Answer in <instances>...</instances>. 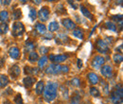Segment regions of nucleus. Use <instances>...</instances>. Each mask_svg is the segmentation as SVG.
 I'll return each instance as SVG.
<instances>
[{
	"label": "nucleus",
	"instance_id": "24",
	"mask_svg": "<svg viewBox=\"0 0 123 104\" xmlns=\"http://www.w3.org/2000/svg\"><path fill=\"white\" fill-rule=\"evenodd\" d=\"M73 34H74V36L75 37H77V38H79V39H83V32L81 31V30H80V29H77V30H75L74 31H73Z\"/></svg>",
	"mask_w": 123,
	"mask_h": 104
},
{
	"label": "nucleus",
	"instance_id": "45",
	"mask_svg": "<svg viewBox=\"0 0 123 104\" xmlns=\"http://www.w3.org/2000/svg\"><path fill=\"white\" fill-rule=\"evenodd\" d=\"M20 1H21V2H22V3H26V2H27V1H28V0H20Z\"/></svg>",
	"mask_w": 123,
	"mask_h": 104
},
{
	"label": "nucleus",
	"instance_id": "31",
	"mask_svg": "<svg viewBox=\"0 0 123 104\" xmlns=\"http://www.w3.org/2000/svg\"><path fill=\"white\" fill-rule=\"evenodd\" d=\"M22 17V12H21V11L18 9V10H15L14 12H13V19H20Z\"/></svg>",
	"mask_w": 123,
	"mask_h": 104
},
{
	"label": "nucleus",
	"instance_id": "22",
	"mask_svg": "<svg viewBox=\"0 0 123 104\" xmlns=\"http://www.w3.org/2000/svg\"><path fill=\"white\" fill-rule=\"evenodd\" d=\"M38 59H39L38 54H37L35 51H31V53H30V56H29L30 61H31V62H34V61H36Z\"/></svg>",
	"mask_w": 123,
	"mask_h": 104
},
{
	"label": "nucleus",
	"instance_id": "47",
	"mask_svg": "<svg viewBox=\"0 0 123 104\" xmlns=\"http://www.w3.org/2000/svg\"><path fill=\"white\" fill-rule=\"evenodd\" d=\"M78 1H80V0H78Z\"/></svg>",
	"mask_w": 123,
	"mask_h": 104
},
{
	"label": "nucleus",
	"instance_id": "39",
	"mask_svg": "<svg viewBox=\"0 0 123 104\" xmlns=\"http://www.w3.org/2000/svg\"><path fill=\"white\" fill-rule=\"evenodd\" d=\"M1 2H2V4L3 5H10V3H11V0H1Z\"/></svg>",
	"mask_w": 123,
	"mask_h": 104
},
{
	"label": "nucleus",
	"instance_id": "43",
	"mask_svg": "<svg viewBox=\"0 0 123 104\" xmlns=\"http://www.w3.org/2000/svg\"><path fill=\"white\" fill-rule=\"evenodd\" d=\"M122 2H123V0H117V3L118 5H120V6H122Z\"/></svg>",
	"mask_w": 123,
	"mask_h": 104
},
{
	"label": "nucleus",
	"instance_id": "13",
	"mask_svg": "<svg viewBox=\"0 0 123 104\" xmlns=\"http://www.w3.org/2000/svg\"><path fill=\"white\" fill-rule=\"evenodd\" d=\"M10 73H11L12 77L13 79H15V78H17V77L20 75V67H19L18 65H13V66H12V68H11V70H10Z\"/></svg>",
	"mask_w": 123,
	"mask_h": 104
},
{
	"label": "nucleus",
	"instance_id": "3",
	"mask_svg": "<svg viewBox=\"0 0 123 104\" xmlns=\"http://www.w3.org/2000/svg\"><path fill=\"white\" fill-rule=\"evenodd\" d=\"M123 89L122 85L119 84L111 94V100L113 104H122L123 100Z\"/></svg>",
	"mask_w": 123,
	"mask_h": 104
},
{
	"label": "nucleus",
	"instance_id": "14",
	"mask_svg": "<svg viewBox=\"0 0 123 104\" xmlns=\"http://www.w3.org/2000/svg\"><path fill=\"white\" fill-rule=\"evenodd\" d=\"M9 53H10V56L12 59H17L19 57V55H20V51H19V49L17 47H12L10 49Z\"/></svg>",
	"mask_w": 123,
	"mask_h": 104
},
{
	"label": "nucleus",
	"instance_id": "18",
	"mask_svg": "<svg viewBox=\"0 0 123 104\" xmlns=\"http://www.w3.org/2000/svg\"><path fill=\"white\" fill-rule=\"evenodd\" d=\"M88 78H89V80L92 84H97L98 82V77L95 73H89L88 74Z\"/></svg>",
	"mask_w": 123,
	"mask_h": 104
},
{
	"label": "nucleus",
	"instance_id": "46",
	"mask_svg": "<svg viewBox=\"0 0 123 104\" xmlns=\"http://www.w3.org/2000/svg\"><path fill=\"white\" fill-rule=\"evenodd\" d=\"M46 1H50V2H52V1H55V0H46Z\"/></svg>",
	"mask_w": 123,
	"mask_h": 104
},
{
	"label": "nucleus",
	"instance_id": "38",
	"mask_svg": "<svg viewBox=\"0 0 123 104\" xmlns=\"http://www.w3.org/2000/svg\"><path fill=\"white\" fill-rule=\"evenodd\" d=\"M40 51L42 53H46V52H48V48L47 47H41L40 48Z\"/></svg>",
	"mask_w": 123,
	"mask_h": 104
},
{
	"label": "nucleus",
	"instance_id": "37",
	"mask_svg": "<svg viewBox=\"0 0 123 104\" xmlns=\"http://www.w3.org/2000/svg\"><path fill=\"white\" fill-rule=\"evenodd\" d=\"M68 3H69L71 6H72V8H73L74 10H76V9L78 8V6L75 4V3H74V1H72V0H68Z\"/></svg>",
	"mask_w": 123,
	"mask_h": 104
},
{
	"label": "nucleus",
	"instance_id": "34",
	"mask_svg": "<svg viewBox=\"0 0 123 104\" xmlns=\"http://www.w3.org/2000/svg\"><path fill=\"white\" fill-rule=\"evenodd\" d=\"M71 84L73 85V86H80V80L77 79V78H75V79H72L71 80Z\"/></svg>",
	"mask_w": 123,
	"mask_h": 104
},
{
	"label": "nucleus",
	"instance_id": "44",
	"mask_svg": "<svg viewBox=\"0 0 123 104\" xmlns=\"http://www.w3.org/2000/svg\"><path fill=\"white\" fill-rule=\"evenodd\" d=\"M4 104H12L11 101H9V100H6V101H4Z\"/></svg>",
	"mask_w": 123,
	"mask_h": 104
},
{
	"label": "nucleus",
	"instance_id": "11",
	"mask_svg": "<svg viewBox=\"0 0 123 104\" xmlns=\"http://www.w3.org/2000/svg\"><path fill=\"white\" fill-rule=\"evenodd\" d=\"M56 42L58 44H61V45H64V44H67L69 42V38L68 36L64 35V34H60L57 36V39H56Z\"/></svg>",
	"mask_w": 123,
	"mask_h": 104
},
{
	"label": "nucleus",
	"instance_id": "7",
	"mask_svg": "<svg viewBox=\"0 0 123 104\" xmlns=\"http://www.w3.org/2000/svg\"><path fill=\"white\" fill-rule=\"evenodd\" d=\"M38 17H39V19H40L42 22L46 21V20L48 19V17H49V11H48V9H47V8H43V9H41L40 12H39V13H38Z\"/></svg>",
	"mask_w": 123,
	"mask_h": 104
},
{
	"label": "nucleus",
	"instance_id": "28",
	"mask_svg": "<svg viewBox=\"0 0 123 104\" xmlns=\"http://www.w3.org/2000/svg\"><path fill=\"white\" fill-rule=\"evenodd\" d=\"M90 94L92 95L93 97H95V98H98V97L100 96L99 91L97 89L96 87H91V88H90Z\"/></svg>",
	"mask_w": 123,
	"mask_h": 104
},
{
	"label": "nucleus",
	"instance_id": "19",
	"mask_svg": "<svg viewBox=\"0 0 123 104\" xmlns=\"http://www.w3.org/2000/svg\"><path fill=\"white\" fill-rule=\"evenodd\" d=\"M25 73H26V74H29V75L37 74V73H38V68L26 66V67H25Z\"/></svg>",
	"mask_w": 123,
	"mask_h": 104
},
{
	"label": "nucleus",
	"instance_id": "8",
	"mask_svg": "<svg viewBox=\"0 0 123 104\" xmlns=\"http://www.w3.org/2000/svg\"><path fill=\"white\" fill-rule=\"evenodd\" d=\"M67 58H68L67 55H50L49 56V59L51 60L53 62H56V63L62 62V61H64Z\"/></svg>",
	"mask_w": 123,
	"mask_h": 104
},
{
	"label": "nucleus",
	"instance_id": "35",
	"mask_svg": "<svg viewBox=\"0 0 123 104\" xmlns=\"http://www.w3.org/2000/svg\"><path fill=\"white\" fill-rule=\"evenodd\" d=\"M112 20L113 21H116V22H121L122 21V15L117 14V15H115V16H112Z\"/></svg>",
	"mask_w": 123,
	"mask_h": 104
},
{
	"label": "nucleus",
	"instance_id": "2",
	"mask_svg": "<svg viewBox=\"0 0 123 104\" xmlns=\"http://www.w3.org/2000/svg\"><path fill=\"white\" fill-rule=\"evenodd\" d=\"M69 72V68L65 65H59V64H50L46 69V73L48 75H58L65 74Z\"/></svg>",
	"mask_w": 123,
	"mask_h": 104
},
{
	"label": "nucleus",
	"instance_id": "6",
	"mask_svg": "<svg viewBox=\"0 0 123 104\" xmlns=\"http://www.w3.org/2000/svg\"><path fill=\"white\" fill-rule=\"evenodd\" d=\"M104 63V58L101 56H96L92 61V66L96 69H98Z\"/></svg>",
	"mask_w": 123,
	"mask_h": 104
},
{
	"label": "nucleus",
	"instance_id": "20",
	"mask_svg": "<svg viewBox=\"0 0 123 104\" xmlns=\"http://www.w3.org/2000/svg\"><path fill=\"white\" fill-rule=\"evenodd\" d=\"M48 29L49 30L51 31V32H54V31H56V30H59V24L57 23V22H51L50 24H49V26H48Z\"/></svg>",
	"mask_w": 123,
	"mask_h": 104
},
{
	"label": "nucleus",
	"instance_id": "36",
	"mask_svg": "<svg viewBox=\"0 0 123 104\" xmlns=\"http://www.w3.org/2000/svg\"><path fill=\"white\" fill-rule=\"evenodd\" d=\"M14 101H15L16 104H24L21 95H17V96H16V98H14Z\"/></svg>",
	"mask_w": 123,
	"mask_h": 104
},
{
	"label": "nucleus",
	"instance_id": "15",
	"mask_svg": "<svg viewBox=\"0 0 123 104\" xmlns=\"http://www.w3.org/2000/svg\"><path fill=\"white\" fill-rule=\"evenodd\" d=\"M44 87H45L44 82L43 81H38L37 84H36V90H35L36 94L37 95H42L43 92H44Z\"/></svg>",
	"mask_w": 123,
	"mask_h": 104
},
{
	"label": "nucleus",
	"instance_id": "1",
	"mask_svg": "<svg viewBox=\"0 0 123 104\" xmlns=\"http://www.w3.org/2000/svg\"><path fill=\"white\" fill-rule=\"evenodd\" d=\"M57 89H58L57 83H55L53 81L47 82L46 88L44 89V98H45V100L46 102H51L56 98Z\"/></svg>",
	"mask_w": 123,
	"mask_h": 104
},
{
	"label": "nucleus",
	"instance_id": "16",
	"mask_svg": "<svg viewBox=\"0 0 123 104\" xmlns=\"http://www.w3.org/2000/svg\"><path fill=\"white\" fill-rule=\"evenodd\" d=\"M9 83V78L5 75H0V86L2 88L6 87Z\"/></svg>",
	"mask_w": 123,
	"mask_h": 104
},
{
	"label": "nucleus",
	"instance_id": "5",
	"mask_svg": "<svg viewBox=\"0 0 123 104\" xmlns=\"http://www.w3.org/2000/svg\"><path fill=\"white\" fill-rule=\"evenodd\" d=\"M97 49L100 53H107L109 51V46L103 40L99 39L97 41Z\"/></svg>",
	"mask_w": 123,
	"mask_h": 104
},
{
	"label": "nucleus",
	"instance_id": "30",
	"mask_svg": "<svg viewBox=\"0 0 123 104\" xmlns=\"http://www.w3.org/2000/svg\"><path fill=\"white\" fill-rule=\"evenodd\" d=\"M114 61L116 62V63H120L121 61H122L123 60V57L121 54H116L115 56H114Z\"/></svg>",
	"mask_w": 123,
	"mask_h": 104
},
{
	"label": "nucleus",
	"instance_id": "41",
	"mask_svg": "<svg viewBox=\"0 0 123 104\" xmlns=\"http://www.w3.org/2000/svg\"><path fill=\"white\" fill-rule=\"evenodd\" d=\"M35 5H39V4H41V2H42V0H31Z\"/></svg>",
	"mask_w": 123,
	"mask_h": 104
},
{
	"label": "nucleus",
	"instance_id": "26",
	"mask_svg": "<svg viewBox=\"0 0 123 104\" xmlns=\"http://www.w3.org/2000/svg\"><path fill=\"white\" fill-rule=\"evenodd\" d=\"M8 19H9V13H8V12L3 11V12H0V21L5 22V21H7Z\"/></svg>",
	"mask_w": 123,
	"mask_h": 104
},
{
	"label": "nucleus",
	"instance_id": "29",
	"mask_svg": "<svg viewBox=\"0 0 123 104\" xmlns=\"http://www.w3.org/2000/svg\"><path fill=\"white\" fill-rule=\"evenodd\" d=\"M105 26H106V28L108 30H112V31H117V27L113 22H106Z\"/></svg>",
	"mask_w": 123,
	"mask_h": 104
},
{
	"label": "nucleus",
	"instance_id": "23",
	"mask_svg": "<svg viewBox=\"0 0 123 104\" xmlns=\"http://www.w3.org/2000/svg\"><path fill=\"white\" fill-rule=\"evenodd\" d=\"M80 96L76 93L71 98V104H80Z\"/></svg>",
	"mask_w": 123,
	"mask_h": 104
},
{
	"label": "nucleus",
	"instance_id": "21",
	"mask_svg": "<svg viewBox=\"0 0 123 104\" xmlns=\"http://www.w3.org/2000/svg\"><path fill=\"white\" fill-rule=\"evenodd\" d=\"M36 30H37L40 34H44V33H46V26L43 25V24H37V25H36Z\"/></svg>",
	"mask_w": 123,
	"mask_h": 104
},
{
	"label": "nucleus",
	"instance_id": "4",
	"mask_svg": "<svg viewBox=\"0 0 123 104\" xmlns=\"http://www.w3.org/2000/svg\"><path fill=\"white\" fill-rule=\"evenodd\" d=\"M25 31V27L24 25L21 23V22H15L13 24V27H12V35L13 36H20L24 33Z\"/></svg>",
	"mask_w": 123,
	"mask_h": 104
},
{
	"label": "nucleus",
	"instance_id": "25",
	"mask_svg": "<svg viewBox=\"0 0 123 104\" xmlns=\"http://www.w3.org/2000/svg\"><path fill=\"white\" fill-rule=\"evenodd\" d=\"M9 30V26L6 24V23H2L0 25V34H5L8 32Z\"/></svg>",
	"mask_w": 123,
	"mask_h": 104
},
{
	"label": "nucleus",
	"instance_id": "32",
	"mask_svg": "<svg viewBox=\"0 0 123 104\" xmlns=\"http://www.w3.org/2000/svg\"><path fill=\"white\" fill-rule=\"evenodd\" d=\"M30 17H31V19L32 21H34L35 19H36V17H37V12H36V11L35 10H31V12H30Z\"/></svg>",
	"mask_w": 123,
	"mask_h": 104
},
{
	"label": "nucleus",
	"instance_id": "12",
	"mask_svg": "<svg viewBox=\"0 0 123 104\" xmlns=\"http://www.w3.org/2000/svg\"><path fill=\"white\" fill-rule=\"evenodd\" d=\"M101 74L105 78H111L112 77V68L109 65H105L101 68Z\"/></svg>",
	"mask_w": 123,
	"mask_h": 104
},
{
	"label": "nucleus",
	"instance_id": "42",
	"mask_svg": "<svg viewBox=\"0 0 123 104\" xmlns=\"http://www.w3.org/2000/svg\"><path fill=\"white\" fill-rule=\"evenodd\" d=\"M53 38V35L50 33V34H46V39H52Z\"/></svg>",
	"mask_w": 123,
	"mask_h": 104
},
{
	"label": "nucleus",
	"instance_id": "17",
	"mask_svg": "<svg viewBox=\"0 0 123 104\" xmlns=\"http://www.w3.org/2000/svg\"><path fill=\"white\" fill-rule=\"evenodd\" d=\"M80 12H81V13L84 15L85 17L89 18L90 20H93V15L91 14V12H90L84 6H80Z\"/></svg>",
	"mask_w": 123,
	"mask_h": 104
},
{
	"label": "nucleus",
	"instance_id": "33",
	"mask_svg": "<svg viewBox=\"0 0 123 104\" xmlns=\"http://www.w3.org/2000/svg\"><path fill=\"white\" fill-rule=\"evenodd\" d=\"M26 48H27L28 50H32V49L34 48V44H33V42L28 41V42L26 43Z\"/></svg>",
	"mask_w": 123,
	"mask_h": 104
},
{
	"label": "nucleus",
	"instance_id": "27",
	"mask_svg": "<svg viewBox=\"0 0 123 104\" xmlns=\"http://www.w3.org/2000/svg\"><path fill=\"white\" fill-rule=\"evenodd\" d=\"M47 57H46V56H44V57H42L41 59H40V61H39V67L40 68H43V67H45L46 65V63H47Z\"/></svg>",
	"mask_w": 123,
	"mask_h": 104
},
{
	"label": "nucleus",
	"instance_id": "9",
	"mask_svg": "<svg viewBox=\"0 0 123 104\" xmlns=\"http://www.w3.org/2000/svg\"><path fill=\"white\" fill-rule=\"evenodd\" d=\"M62 23L63 27H64L66 30H74V29H75V27H76L75 23H74V22H73L71 19H69V18L63 19V20L62 21Z\"/></svg>",
	"mask_w": 123,
	"mask_h": 104
},
{
	"label": "nucleus",
	"instance_id": "40",
	"mask_svg": "<svg viewBox=\"0 0 123 104\" xmlns=\"http://www.w3.org/2000/svg\"><path fill=\"white\" fill-rule=\"evenodd\" d=\"M82 66V61L81 60H78V67L80 68Z\"/></svg>",
	"mask_w": 123,
	"mask_h": 104
},
{
	"label": "nucleus",
	"instance_id": "10",
	"mask_svg": "<svg viewBox=\"0 0 123 104\" xmlns=\"http://www.w3.org/2000/svg\"><path fill=\"white\" fill-rule=\"evenodd\" d=\"M35 81H36V79H35L34 77L28 76V77H26V78L24 79L23 83H24V85H25L26 88H31L32 85L35 83Z\"/></svg>",
	"mask_w": 123,
	"mask_h": 104
}]
</instances>
